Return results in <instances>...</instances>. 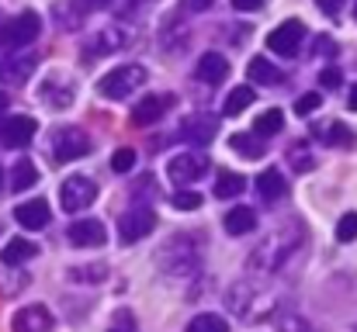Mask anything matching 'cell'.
<instances>
[{
    "instance_id": "6da1fadb",
    "label": "cell",
    "mask_w": 357,
    "mask_h": 332,
    "mask_svg": "<svg viewBox=\"0 0 357 332\" xmlns=\"http://www.w3.org/2000/svg\"><path fill=\"white\" fill-rule=\"evenodd\" d=\"M302 239H305V228L298 225V221H291V225H284L281 232H274L271 239H264L253 253H250V270H260V274H278L295 253H298V246H302Z\"/></svg>"
},
{
    "instance_id": "7a4b0ae2",
    "label": "cell",
    "mask_w": 357,
    "mask_h": 332,
    "mask_svg": "<svg viewBox=\"0 0 357 332\" xmlns=\"http://www.w3.org/2000/svg\"><path fill=\"white\" fill-rule=\"evenodd\" d=\"M195 242H198L195 235H174L160 249L156 263H160V270L170 280H184V277H191L198 270V249H195Z\"/></svg>"
},
{
    "instance_id": "3957f363",
    "label": "cell",
    "mask_w": 357,
    "mask_h": 332,
    "mask_svg": "<svg viewBox=\"0 0 357 332\" xmlns=\"http://www.w3.org/2000/svg\"><path fill=\"white\" fill-rule=\"evenodd\" d=\"M38 31H42V17H38L35 10H21V14H14V17L0 28V45H3L7 52H17V49L31 45V42L38 38Z\"/></svg>"
},
{
    "instance_id": "277c9868",
    "label": "cell",
    "mask_w": 357,
    "mask_h": 332,
    "mask_svg": "<svg viewBox=\"0 0 357 332\" xmlns=\"http://www.w3.org/2000/svg\"><path fill=\"white\" fill-rule=\"evenodd\" d=\"M142 84H146V70L135 66V63H128V66H115L112 73H105V80L98 84V90H101V97H108V101H121V97H128L132 90H139Z\"/></svg>"
},
{
    "instance_id": "5b68a950",
    "label": "cell",
    "mask_w": 357,
    "mask_h": 332,
    "mask_svg": "<svg viewBox=\"0 0 357 332\" xmlns=\"http://www.w3.org/2000/svg\"><path fill=\"white\" fill-rule=\"evenodd\" d=\"M59 201H63V208L70 212V215H77V212H87L94 201H98V184L91 180V177H66L63 180V187H59Z\"/></svg>"
},
{
    "instance_id": "8992f818",
    "label": "cell",
    "mask_w": 357,
    "mask_h": 332,
    "mask_svg": "<svg viewBox=\"0 0 357 332\" xmlns=\"http://www.w3.org/2000/svg\"><path fill=\"white\" fill-rule=\"evenodd\" d=\"M87 152H91V139H87L84 128L66 125V128H59V132L52 135V156H56L59 163H73V159H80V156H87Z\"/></svg>"
},
{
    "instance_id": "52a82bcc",
    "label": "cell",
    "mask_w": 357,
    "mask_h": 332,
    "mask_svg": "<svg viewBox=\"0 0 357 332\" xmlns=\"http://www.w3.org/2000/svg\"><path fill=\"white\" fill-rule=\"evenodd\" d=\"M35 132H38L35 118L14 114V118H7V121L0 125V145H3V149H24V145L35 139Z\"/></svg>"
},
{
    "instance_id": "ba28073f",
    "label": "cell",
    "mask_w": 357,
    "mask_h": 332,
    "mask_svg": "<svg viewBox=\"0 0 357 332\" xmlns=\"http://www.w3.org/2000/svg\"><path fill=\"white\" fill-rule=\"evenodd\" d=\"M302 38H305V24L302 21H284V24H278L267 35V49L278 52V56H295L298 45H302Z\"/></svg>"
},
{
    "instance_id": "9c48e42d",
    "label": "cell",
    "mask_w": 357,
    "mask_h": 332,
    "mask_svg": "<svg viewBox=\"0 0 357 332\" xmlns=\"http://www.w3.org/2000/svg\"><path fill=\"white\" fill-rule=\"evenodd\" d=\"M153 228H156V215H153L149 208H132V212H125L119 221V239L128 246V242L146 239Z\"/></svg>"
},
{
    "instance_id": "30bf717a",
    "label": "cell",
    "mask_w": 357,
    "mask_h": 332,
    "mask_svg": "<svg viewBox=\"0 0 357 332\" xmlns=\"http://www.w3.org/2000/svg\"><path fill=\"white\" fill-rule=\"evenodd\" d=\"M205 159L202 156H191V152H181V156H174L170 163H167V177L177 184V187H188V184H195L202 173H205Z\"/></svg>"
},
{
    "instance_id": "8fae6325",
    "label": "cell",
    "mask_w": 357,
    "mask_h": 332,
    "mask_svg": "<svg viewBox=\"0 0 357 332\" xmlns=\"http://www.w3.org/2000/svg\"><path fill=\"white\" fill-rule=\"evenodd\" d=\"M181 132H184L188 142L208 145V142L215 139V132H219V121H215L212 114H205V111H195V114H188V118L181 121Z\"/></svg>"
},
{
    "instance_id": "7c38bea8",
    "label": "cell",
    "mask_w": 357,
    "mask_h": 332,
    "mask_svg": "<svg viewBox=\"0 0 357 332\" xmlns=\"http://www.w3.org/2000/svg\"><path fill=\"white\" fill-rule=\"evenodd\" d=\"M10 329L14 332H52L56 329V319H52V312L45 305H28V308H21L14 315Z\"/></svg>"
},
{
    "instance_id": "4fadbf2b",
    "label": "cell",
    "mask_w": 357,
    "mask_h": 332,
    "mask_svg": "<svg viewBox=\"0 0 357 332\" xmlns=\"http://www.w3.org/2000/svg\"><path fill=\"white\" fill-rule=\"evenodd\" d=\"M38 97H42V104H49V108L66 111L73 104V97H77V87H73L66 77H49V80L42 84Z\"/></svg>"
},
{
    "instance_id": "5bb4252c",
    "label": "cell",
    "mask_w": 357,
    "mask_h": 332,
    "mask_svg": "<svg viewBox=\"0 0 357 332\" xmlns=\"http://www.w3.org/2000/svg\"><path fill=\"white\" fill-rule=\"evenodd\" d=\"M35 70H38V56L35 52H17V56H7L0 63V80L3 84H24Z\"/></svg>"
},
{
    "instance_id": "9a60e30c",
    "label": "cell",
    "mask_w": 357,
    "mask_h": 332,
    "mask_svg": "<svg viewBox=\"0 0 357 332\" xmlns=\"http://www.w3.org/2000/svg\"><path fill=\"white\" fill-rule=\"evenodd\" d=\"M174 104V97L170 94H149V97H142L135 108H132V125H153V121H160L163 114H167V108Z\"/></svg>"
},
{
    "instance_id": "2e32d148",
    "label": "cell",
    "mask_w": 357,
    "mask_h": 332,
    "mask_svg": "<svg viewBox=\"0 0 357 332\" xmlns=\"http://www.w3.org/2000/svg\"><path fill=\"white\" fill-rule=\"evenodd\" d=\"M14 219H17L21 228L38 232V228H45V225L52 221V212H49V205H45L42 198H31V201H24V205L14 208Z\"/></svg>"
},
{
    "instance_id": "e0dca14e",
    "label": "cell",
    "mask_w": 357,
    "mask_h": 332,
    "mask_svg": "<svg viewBox=\"0 0 357 332\" xmlns=\"http://www.w3.org/2000/svg\"><path fill=\"white\" fill-rule=\"evenodd\" d=\"M105 239H108V232H105V225L98 219H80L70 225V242L80 246V249H94V246H101Z\"/></svg>"
},
{
    "instance_id": "ac0fdd59",
    "label": "cell",
    "mask_w": 357,
    "mask_h": 332,
    "mask_svg": "<svg viewBox=\"0 0 357 332\" xmlns=\"http://www.w3.org/2000/svg\"><path fill=\"white\" fill-rule=\"evenodd\" d=\"M246 77H250V84H264V87H281V84H284V73H281L271 59H264V56H253V59H250Z\"/></svg>"
},
{
    "instance_id": "d6986e66",
    "label": "cell",
    "mask_w": 357,
    "mask_h": 332,
    "mask_svg": "<svg viewBox=\"0 0 357 332\" xmlns=\"http://www.w3.org/2000/svg\"><path fill=\"white\" fill-rule=\"evenodd\" d=\"M128 42V35L121 31L119 24L115 28H105V31H98L91 42H87V59H94V56H108V52H115Z\"/></svg>"
},
{
    "instance_id": "ffe728a7",
    "label": "cell",
    "mask_w": 357,
    "mask_h": 332,
    "mask_svg": "<svg viewBox=\"0 0 357 332\" xmlns=\"http://www.w3.org/2000/svg\"><path fill=\"white\" fill-rule=\"evenodd\" d=\"M229 77V63H226V56H219V52H205L202 59H198V80L202 84H222Z\"/></svg>"
},
{
    "instance_id": "44dd1931",
    "label": "cell",
    "mask_w": 357,
    "mask_h": 332,
    "mask_svg": "<svg viewBox=\"0 0 357 332\" xmlns=\"http://www.w3.org/2000/svg\"><path fill=\"white\" fill-rule=\"evenodd\" d=\"M257 191H260V198H264L267 205H281L284 194H288V184H284V177H281L278 170H264V173L257 177Z\"/></svg>"
},
{
    "instance_id": "7402d4cb",
    "label": "cell",
    "mask_w": 357,
    "mask_h": 332,
    "mask_svg": "<svg viewBox=\"0 0 357 332\" xmlns=\"http://www.w3.org/2000/svg\"><path fill=\"white\" fill-rule=\"evenodd\" d=\"M35 253H38V246L17 235V239H10V242L0 249V263H3V267H21V263H28Z\"/></svg>"
},
{
    "instance_id": "603a6c76",
    "label": "cell",
    "mask_w": 357,
    "mask_h": 332,
    "mask_svg": "<svg viewBox=\"0 0 357 332\" xmlns=\"http://www.w3.org/2000/svg\"><path fill=\"white\" fill-rule=\"evenodd\" d=\"M229 145H233V152H239L243 159H260V156L267 152V142H264L260 135H253V132H236V135H229Z\"/></svg>"
},
{
    "instance_id": "cb8c5ba5",
    "label": "cell",
    "mask_w": 357,
    "mask_h": 332,
    "mask_svg": "<svg viewBox=\"0 0 357 332\" xmlns=\"http://www.w3.org/2000/svg\"><path fill=\"white\" fill-rule=\"evenodd\" d=\"M243 191H246V177H239L233 170H219L215 173V198L229 201V198H236Z\"/></svg>"
},
{
    "instance_id": "d4e9b609",
    "label": "cell",
    "mask_w": 357,
    "mask_h": 332,
    "mask_svg": "<svg viewBox=\"0 0 357 332\" xmlns=\"http://www.w3.org/2000/svg\"><path fill=\"white\" fill-rule=\"evenodd\" d=\"M257 228V212L253 208H233L229 215H226V232L229 235H246V232H253Z\"/></svg>"
},
{
    "instance_id": "484cf974",
    "label": "cell",
    "mask_w": 357,
    "mask_h": 332,
    "mask_svg": "<svg viewBox=\"0 0 357 332\" xmlns=\"http://www.w3.org/2000/svg\"><path fill=\"white\" fill-rule=\"evenodd\" d=\"M319 135H326V139H323L326 145H337V149H354V132H351L344 121H330L326 128H319Z\"/></svg>"
},
{
    "instance_id": "4316f807",
    "label": "cell",
    "mask_w": 357,
    "mask_h": 332,
    "mask_svg": "<svg viewBox=\"0 0 357 332\" xmlns=\"http://www.w3.org/2000/svg\"><path fill=\"white\" fill-rule=\"evenodd\" d=\"M35 184H38L35 163H31V159H17L14 170H10V187H14V191H28V187H35Z\"/></svg>"
},
{
    "instance_id": "83f0119b",
    "label": "cell",
    "mask_w": 357,
    "mask_h": 332,
    "mask_svg": "<svg viewBox=\"0 0 357 332\" xmlns=\"http://www.w3.org/2000/svg\"><path fill=\"white\" fill-rule=\"evenodd\" d=\"M284 128V114L278 108H271V111H264L257 121H253V135H264V139H271V135H278Z\"/></svg>"
},
{
    "instance_id": "f1b7e54d",
    "label": "cell",
    "mask_w": 357,
    "mask_h": 332,
    "mask_svg": "<svg viewBox=\"0 0 357 332\" xmlns=\"http://www.w3.org/2000/svg\"><path fill=\"white\" fill-rule=\"evenodd\" d=\"M253 97H257V94H253V87H236V90H233V94L226 97V104H222V114H226V118H236V114H243V111L253 104Z\"/></svg>"
},
{
    "instance_id": "f546056e",
    "label": "cell",
    "mask_w": 357,
    "mask_h": 332,
    "mask_svg": "<svg viewBox=\"0 0 357 332\" xmlns=\"http://www.w3.org/2000/svg\"><path fill=\"white\" fill-rule=\"evenodd\" d=\"M188 332H229V322H226L222 315L205 312V315H195V319L188 322Z\"/></svg>"
},
{
    "instance_id": "4dcf8cb0",
    "label": "cell",
    "mask_w": 357,
    "mask_h": 332,
    "mask_svg": "<svg viewBox=\"0 0 357 332\" xmlns=\"http://www.w3.org/2000/svg\"><path fill=\"white\" fill-rule=\"evenodd\" d=\"M274 329L278 332H316L298 312H281V315H274Z\"/></svg>"
},
{
    "instance_id": "1f68e13d",
    "label": "cell",
    "mask_w": 357,
    "mask_h": 332,
    "mask_svg": "<svg viewBox=\"0 0 357 332\" xmlns=\"http://www.w3.org/2000/svg\"><path fill=\"white\" fill-rule=\"evenodd\" d=\"M288 163H291V170H295V173H309V170L316 166V159H312V152H309V145H305V142L288 149Z\"/></svg>"
},
{
    "instance_id": "d6a6232c",
    "label": "cell",
    "mask_w": 357,
    "mask_h": 332,
    "mask_svg": "<svg viewBox=\"0 0 357 332\" xmlns=\"http://www.w3.org/2000/svg\"><path fill=\"white\" fill-rule=\"evenodd\" d=\"M170 201H174L177 212H198V208H202V194H195V191H188V187H181Z\"/></svg>"
},
{
    "instance_id": "836d02e7",
    "label": "cell",
    "mask_w": 357,
    "mask_h": 332,
    "mask_svg": "<svg viewBox=\"0 0 357 332\" xmlns=\"http://www.w3.org/2000/svg\"><path fill=\"white\" fill-rule=\"evenodd\" d=\"M108 277V267L105 263H94V267H80V270H70V280H87V284H98Z\"/></svg>"
},
{
    "instance_id": "e575fe53",
    "label": "cell",
    "mask_w": 357,
    "mask_h": 332,
    "mask_svg": "<svg viewBox=\"0 0 357 332\" xmlns=\"http://www.w3.org/2000/svg\"><path fill=\"white\" fill-rule=\"evenodd\" d=\"M108 332H139V322H135V315H132L128 308H119V312L112 315Z\"/></svg>"
},
{
    "instance_id": "d590c367",
    "label": "cell",
    "mask_w": 357,
    "mask_h": 332,
    "mask_svg": "<svg viewBox=\"0 0 357 332\" xmlns=\"http://www.w3.org/2000/svg\"><path fill=\"white\" fill-rule=\"evenodd\" d=\"M135 159H139V156H135V149H132V145H125V149H119V152L112 156V170H115V173H128V170L135 166Z\"/></svg>"
},
{
    "instance_id": "8d00e7d4",
    "label": "cell",
    "mask_w": 357,
    "mask_h": 332,
    "mask_svg": "<svg viewBox=\"0 0 357 332\" xmlns=\"http://www.w3.org/2000/svg\"><path fill=\"white\" fill-rule=\"evenodd\" d=\"M337 239L340 242H354L357 239V212H351V215H344L337 221Z\"/></svg>"
},
{
    "instance_id": "74e56055",
    "label": "cell",
    "mask_w": 357,
    "mask_h": 332,
    "mask_svg": "<svg viewBox=\"0 0 357 332\" xmlns=\"http://www.w3.org/2000/svg\"><path fill=\"white\" fill-rule=\"evenodd\" d=\"M340 80H344V77H340V70H337V66H326V70L319 73V84H323L326 90H337V87H340Z\"/></svg>"
},
{
    "instance_id": "f35d334b",
    "label": "cell",
    "mask_w": 357,
    "mask_h": 332,
    "mask_svg": "<svg viewBox=\"0 0 357 332\" xmlns=\"http://www.w3.org/2000/svg\"><path fill=\"white\" fill-rule=\"evenodd\" d=\"M319 101H323L319 94H302V97L295 101V111H298V114H312V111L319 108Z\"/></svg>"
},
{
    "instance_id": "ab89813d",
    "label": "cell",
    "mask_w": 357,
    "mask_h": 332,
    "mask_svg": "<svg viewBox=\"0 0 357 332\" xmlns=\"http://www.w3.org/2000/svg\"><path fill=\"white\" fill-rule=\"evenodd\" d=\"M316 52H319V56H326V59H333V56H337V42H333V38H326V35H319V38H316Z\"/></svg>"
},
{
    "instance_id": "60d3db41",
    "label": "cell",
    "mask_w": 357,
    "mask_h": 332,
    "mask_svg": "<svg viewBox=\"0 0 357 332\" xmlns=\"http://www.w3.org/2000/svg\"><path fill=\"white\" fill-rule=\"evenodd\" d=\"M215 0H181V7L184 10H195V14H202V10H208Z\"/></svg>"
},
{
    "instance_id": "b9f144b4",
    "label": "cell",
    "mask_w": 357,
    "mask_h": 332,
    "mask_svg": "<svg viewBox=\"0 0 357 332\" xmlns=\"http://www.w3.org/2000/svg\"><path fill=\"white\" fill-rule=\"evenodd\" d=\"M316 3H319V10H326L330 17L340 14V7H344V0H316Z\"/></svg>"
},
{
    "instance_id": "7bdbcfd3",
    "label": "cell",
    "mask_w": 357,
    "mask_h": 332,
    "mask_svg": "<svg viewBox=\"0 0 357 332\" xmlns=\"http://www.w3.org/2000/svg\"><path fill=\"white\" fill-rule=\"evenodd\" d=\"M233 7H236V10H260L264 0H233Z\"/></svg>"
},
{
    "instance_id": "ee69618b",
    "label": "cell",
    "mask_w": 357,
    "mask_h": 332,
    "mask_svg": "<svg viewBox=\"0 0 357 332\" xmlns=\"http://www.w3.org/2000/svg\"><path fill=\"white\" fill-rule=\"evenodd\" d=\"M347 104H351V111H357V84H354V90H351V101Z\"/></svg>"
},
{
    "instance_id": "f6af8a7d",
    "label": "cell",
    "mask_w": 357,
    "mask_h": 332,
    "mask_svg": "<svg viewBox=\"0 0 357 332\" xmlns=\"http://www.w3.org/2000/svg\"><path fill=\"white\" fill-rule=\"evenodd\" d=\"M3 111H7V94L0 90V118H3Z\"/></svg>"
},
{
    "instance_id": "bcb514c9",
    "label": "cell",
    "mask_w": 357,
    "mask_h": 332,
    "mask_svg": "<svg viewBox=\"0 0 357 332\" xmlns=\"http://www.w3.org/2000/svg\"><path fill=\"white\" fill-rule=\"evenodd\" d=\"M0 184H3V170H0Z\"/></svg>"
},
{
    "instance_id": "7dc6e473",
    "label": "cell",
    "mask_w": 357,
    "mask_h": 332,
    "mask_svg": "<svg viewBox=\"0 0 357 332\" xmlns=\"http://www.w3.org/2000/svg\"><path fill=\"white\" fill-rule=\"evenodd\" d=\"M354 17H357V0H354Z\"/></svg>"
},
{
    "instance_id": "c3c4849f",
    "label": "cell",
    "mask_w": 357,
    "mask_h": 332,
    "mask_svg": "<svg viewBox=\"0 0 357 332\" xmlns=\"http://www.w3.org/2000/svg\"><path fill=\"white\" fill-rule=\"evenodd\" d=\"M354 332H357V326H354Z\"/></svg>"
}]
</instances>
